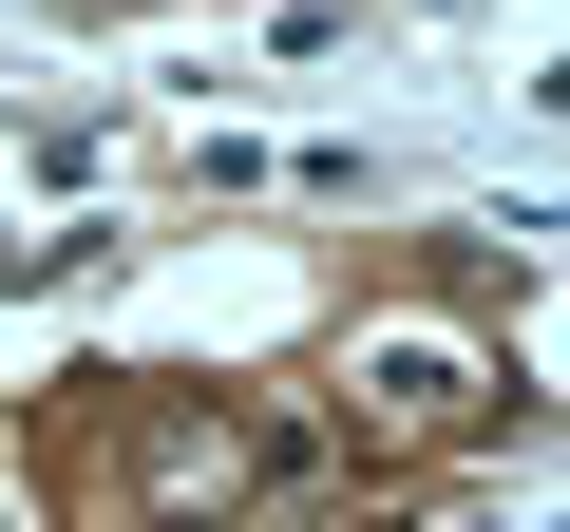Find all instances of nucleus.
I'll return each mask as SVG.
<instances>
[{"label": "nucleus", "mask_w": 570, "mask_h": 532, "mask_svg": "<svg viewBox=\"0 0 570 532\" xmlns=\"http://www.w3.org/2000/svg\"><path fill=\"white\" fill-rule=\"evenodd\" d=\"M456 381H475L456 343H381V362H362V400H381V418H456Z\"/></svg>", "instance_id": "obj_1"}]
</instances>
